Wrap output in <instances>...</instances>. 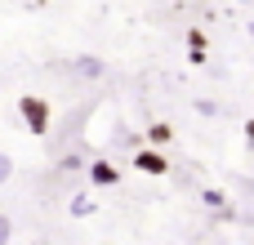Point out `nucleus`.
I'll return each instance as SVG.
<instances>
[{
	"instance_id": "2",
	"label": "nucleus",
	"mask_w": 254,
	"mask_h": 245,
	"mask_svg": "<svg viewBox=\"0 0 254 245\" xmlns=\"http://www.w3.org/2000/svg\"><path fill=\"white\" fill-rule=\"evenodd\" d=\"M138 165H143V170H152V174H161V170H165V161H161V156H152V152H147V156H138Z\"/></svg>"
},
{
	"instance_id": "1",
	"label": "nucleus",
	"mask_w": 254,
	"mask_h": 245,
	"mask_svg": "<svg viewBox=\"0 0 254 245\" xmlns=\"http://www.w3.org/2000/svg\"><path fill=\"white\" fill-rule=\"evenodd\" d=\"M22 112H27V121H31L36 129H45V103H36V98H27V103H22Z\"/></svg>"
}]
</instances>
